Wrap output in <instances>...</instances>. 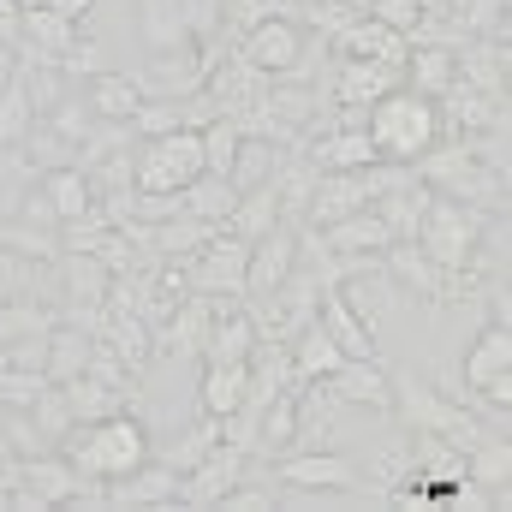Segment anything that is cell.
Here are the masks:
<instances>
[{"label": "cell", "instance_id": "obj_1", "mask_svg": "<svg viewBox=\"0 0 512 512\" xmlns=\"http://www.w3.org/2000/svg\"><path fill=\"white\" fill-rule=\"evenodd\" d=\"M364 131H370L376 155L393 161V167L423 161V155L447 137V126H441V102L423 96V90H411V84H393L387 96H376V102L364 108Z\"/></svg>", "mask_w": 512, "mask_h": 512}, {"label": "cell", "instance_id": "obj_2", "mask_svg": "<svg viewBox=\"0 0 512 512\" xmlns=\"http://www.w3.org/2000/svg\"><path fill=\"white\" fill-rule=\"evenodd\" d=\"M60 453H66V465H72L84 483H114V477L137 471L155 447H149V429H143L131 411H114V417L84 423V429L72 423L66 441H60Z\"/></svg>", "mask_w": 512, "mask_h": 512}, {"label": "cell", "instance_id": "obj_3", "mask_svg": "<svg viewBox=\"0 0 512 512\" xmlns=\"http://www.w3.org/2000/svg\"><path fill=\"white\" fill-rule=\"evenodd\" d=\"M483 227H489V209H471L459 197H435L429 191L411 239L423 245V256H435L441 268H471L477 262V245H483Z\"/></svg>", "mask_w": 512, "mask_h": 512}, {"label": "cell", "instance_id": "obj_4", "mask_svg": "<svg viewBox=\"0 0 512 512\" xmlns=\"http://www.w3.org/2000/svg\"><path fill=\"white\" fill-rule=\"evenodd\" d=\"M393 411H405V423L411 429H429V435H441V441H453V447H477V441H489V429L477 423V411H465V405H453L447 393H429L423 382H411L405 370L393 376Z\"/></svg>", "mask_w": 512, "mask_h": 512}, {"label": "cell", "instance_id": "obj_5", "mask_svg": "<svg viewBox=\"0 0 512 512\" xmlns=\"http://www.w3.org/2000/svg\"><path fill=\"white\" fill-rule=\"evenodd\" d=\"M322 286H328V280H322L316 268L298 262L268 298H256V310H251L256 316V340H280V346H286L298 328H310V322H316V304H322Z\"/></svg>", "mask_w": 512, "mask_h": 512}, {"label": "cell", "instance_id": "obj_6", "mask_svg": "<svg viewBox=\"0 0 512 512\" xmlns=\"http://www.w3.org/2000/svg\"><path fill=\"white\" fill-rule=\"evenodd\" d=\"M268 477L280 489H316V495H358L364 477L352 471V459H340L334 447H292V453H274Z\"/></svg>", "mask_w": 512, "mask_h": 512}, {"label": "cell", "instance_id": "obj_7", "mask_svg": "<svg viewBox=\"0 0 512 512\" xmlns=\"http://www.w3.org/2000/svg\"><path fill=\"white\" fill-rule=\"evenodd\" d=\"M245 262H251V239L215 227V239L197 256H185V286L203 298H245Z\"/></svg>", "mask_w": 512, "mask_h": 512}, {"label": "cell", "instance_id": "obj_8", "mask_svg": "<svg viewBox=\"0 0 512 512\" xmlns=\"http://www.w3.org/2000/svg\"><path fill=\"white\" fill-rule=\"evenodd\" d=\"M209 66H215V54H209L203 42H185V48L149 54V66H143V72H131V78H137V90H143V96H155V102H191V96H203Z\"/></svg>", "mask_w": 512, "mask_h": 512}, {"label": "cell", "instance_id": "obj_9", "mask_svg": "<svg viewBox=\"0 0 512 512\" xmlns=\"http://www.w3.org/2000/svg\"><path fill=\"white\" fill-rule=\"evenodd\" d=\"M239 54L251 60L256 72H268V78H292L304 66V24H292L280 12H256L251 24H245Z\"/></svg>", "mask_w": 512, "mask_h": 512}, {"label": "cell", "instance_id": "obj_10", "mask_svg": "<svg viewBox=\"0 0 512 512\" xmlns=\"http://www.w3.org/2000/svg\"><path fill=\"white\" fill-rule=\"evenodd\" d=\"M245 459H251V453H239V447L215 441V447H209V453H203V459L179 477V507H221V495H227V489L251 471Z\"/></svg>", "mask_w": 512, "mask_h": 512}, {"label": "cell", "instance_id": "obj_11", "mask_svg": "<svg viewBox=\"0 0 512 512\" xmlns=\"http://www.w3.org/2000/svg\"><path fill=\"white\" fill-rule=\"evenodd\" d=\"M328 393H334L346 411L387 417V411H393V370H387L382 358H346V364L328 376Z\"/></svg>", "mask_w": 512, "mask_h": 512}, {"label": "cell", "instance_id": "obj_12", "mask_svg": "<svg viewBox=\"0 0 512 512\" xmlns=\"http://www.w3.org/2000/svg\"><path fill=\"white\" fill-rule=\"evenodd\" d=\"M316 328L346 352V358H382V346H376V328L352 310V298L340 292V286H322V304H316Z\"/></svg>", "mask_w": 512, "mask_h": 512}, {"label": "cell", "instance_id": "obj_13", "mask_svg": "<svg viewBox=\"0 0 512 512\" xmlns=\"http://www.w3.org/2000/svg\"><path fill=\"white\" fill-rule=\"evenodd\" d=\"M393 84H405V72L393 60H358V54H340V72L328 84V96L352 114V108H370L376 96H387Z\"/></svg>", "mask_w": 512, "mask_h": 512}, {"label": "cell", "instance_id": "obj_14", "mask_svg": "<svg viewBox=\"0 0 512 512\" xmlns=\"http://www.w3.org/2000/svg\"><path fill=\"white\" fill-rule=\"evenodd\" d=\"M298 268V227H274L251 245V262H245V298H268L286 274Z\"/></svg>", "mask_w": 512, "mask_h": 512}, {"label": "cell", "instance_id": "obj_15", "mask_svg": "<svg viewBox=\"0 0 512 512\" xmlns=\"http://www.w3.org/2000/svg\"><path fill=\"white\" fill-rule=\"evenodd\" d=\"M376 161L382 155H376V143H370L364 126H328V131H316V143H310V167H322V173H364Z\"/></svg>", "mask_w": 512, "mask_h": 512}, {"label": "cell", "instance_id": "obj_16", "mask_svg": "<svg viewBox=\"0 0 512 512\" xmlns=\"http://www.w3.org/2000/svg\"><path fill=\"white\" fill-rule=\"evenodd\" d=\"M316 245L328 256H382L393 245V227H387L376 209H352L346 221H334V227H322L316 233Z\"/></svg>", "mask_w": 512, "mask_h": 512}, {"label": "cell", "instance_id": "obj_17", "mask_svg": "<svg viewBox=\"0 0 512 512\" xmlns=\"http://www.w3.org/2000/svg\"><path fill=\"white\" fill-rule=\"evenodd\" d=\"M405 84L411 90H423V96H447L453 84H459V60H453V48L447 42H405Z\"/></svg>", "mask_w": 512, "mask_h": 512}, {"label": "cell", "instance_id": "obj_18", "mask_svg": "<svg viewBox=\"0 0 512 512\" xmlns=\"http://www.w3.org/2000/svg\"><path fill=\"white\" fill-rule=\"evenodd\" d=\"M507 370H512V328L507 322H489V328L477 334V346L465 352L459 382L471 387V393H483V387L495 382V376H507Z\"/></svg>", "mask_w": 512, "mask_h": 512}, {"label": "cell", "instance_id": "obj_19", "mask_svg": "<svg viewBox=\"0 0 512 512\" xmlns=\"http://www.w3.org/2000/svg\"><path fill=\"white\" fill-rule=\"evenodd\" d=\"M256 346V316L251 310H215L209 340H203V364H245Z\"/></svg>", "mask_w": 512, "mask_h": 512}, {"label": "cell", "instance_id": "obj_20", "mask_svg": "<svg viewBox=\"0 0 512 512\" xmlns=\"http://www.w3.org/2000/svg\"><path fill=\"white\" fill-rule=\"evenodd\" d=\"M286 352H292V376H298V387H310V382H328L340 364H346V352L310 322V328H298L292 340H286Z\"/></svg>", "mask_w": 512, "mask_h": 512}, {"label": "cell", "instance_id": "obj_21", "mask_svg": "<svg viewBox=\"0 0 512 512\" xmlns=\"http://www.w3.org/2000/svg\"><path fill=\"white\" fill-rule=\"evenodd\" d=\"M286 143H274V137H239V155H233V167H227V179H233V191H256V185H268L280 167H286Z\"/></svg>", "mask_w": 512, "mask_h": 512}, {"label": "cell", "instance_id": "obj_22", "mask_svg": "<svg viewBox=\"0 0 512 512\" xmlns=\"http://www.w3.org/2000/svg\"><path fill=\"white\" fill-rule=\"evenodd\" d=\"M251 399V370L245 364H209L203 387H197V411L203 417H233Z\"/></svg>", "mask_w": 512, "mask_h": 512}, {"label": "cell", "instance_id": "obj_23", "mask_svg": "<svg viewBox=\"0 0 512 512\" xmlns=\"http://www.w3.org/2000/svg\"><path fill=\"white\" fill-rule=\"evenodd\" d=\"M137 24H143L149 54H167V48L197 42V36H191V18H185V6H179V0H137Z\"/></svg>", "mask_w": 512, "mask_h": 512}, {"label": "cell", "instance_id": "obj_24", "mask_svg": "<svg viewBox=\"0 0 512 512\" xmlns=\"http://www.w3.org/2000/svg\"><path fill=\"white\" fill-rule=\"evenodd\" d=\"M42 197H48V209H54L60 227L96 209V191H90V173H84V167H54V173H42Z\"/></svg>", "mask_w": 512, "mask_h": 512}, {"label": "cell", "instance_id": "obj_25", "mask_svg": "<svg viewBox=\"0 0 512 512\" xmlns=\"http://www.w3.org/2000/svg\"><path fill=\"white\" fill-rule=\"evenodd\" d=\"M179 197H185V215L215 221V227H227V215L239 209V191H233V179H227V173H197Z\"/></svg>", "mask_w": 512, "mask_h": 512}, {"label": "cell", "instance_id": "obj_26", "mask_svg": "<svg viewBox=\"0 0 512 512\" xmlns=\"http://www.w3.org/2000/svg\"><path fill=\"white\" fill-rule=\"evenodd\" d=\"M84 102H90V114H96V120H131V114H137V102H143V90H137V78H131V72H114V66H108V72H96V78H90V96H84Z\"/></svg>", "mask_w": 512, "mask_h": 512}, {"label": "cell", "instance_id": "obj_27", "mask_svg": "<svg viewBox=\"0 0 512 512\" xmlns=\"http://www.w3.org/2000/svg\"><path fill=\"white\" fill-rule=\"evenodd\" d=\"M411 453H417L411 477H423V483H459V477H465V447H453V441H441V435H429V429H417Z\"/></svg>", "mask_w": 512, "mask_h": 512}, {"label": "cell", "instance_id": "obj_28", "mask_svg": "<svg viewBox=\"0 0 512 512\" xmlns=\"http://www.w3.org/2000/svg\"><path fill=\"white\" fill-rule=\"evenodd\" d=\"M60 393H66V405H72V417H78V423L114 417V411H126V399H131V393L96 382V376H72V382H60Z\"/></svg>", "mask_w": 512, "mask_h": 512}, {"label": "cell", "instance_id": "obj_29", "mask_svg": "<svg viewBox=\"0 0 512 512\" xmlns=\"http://www.w3.org/2000/svg\"><path fill=\"white\" fill-rule=\"evenodd\" d=\"M30 126H36V102H30V90H24V78L12 66L6 84H0V149H18Z\"/></svg>", "mask_w": 512, "mask_h": 512}, {"label": "cell", "instance_id": "obj_30", "mask_svg": "<svg viewBox=\"0 0 512 512\" xmlns=\"http://www.w3.org/2000/svg\"><path fill=\"white\" fill-rule=\"evenodd\" d=\"M465 477L471 483H483V489H512V447H507V435L495 441H477L471 453H465Z\"/></svg>", "mask_w": 512, "mask_h": 512}, {"label": "cell", "instance_id": "obj_31", "mask_svg": "<svg viewBox=\"0 0 512 512\" xmlns=\"http://www.w3.org/2000/svg\"><path fill=\"white\" fill-rule=\"evenodd\" d=\"M370 6V18L387 24V30H399V36H411L417 30V18H423V0H364Z\"/></svg>", "mask_w": 512, "mask_h": 512}, {"label": "cell", "instance_id": "obj_32", "mask_svg": "<svg viewBox=\"0 0 512 512\" xmlns=\"http://www.w3.org/2000/svg\"><path fill=\"white\" fill-rule=\"evenodd\" d=\"M18 18H24V0H0V42L18 48Z\"/></svg>", "mask_w": 512, "mask_h": 512}, {"label": "cell", "instance_id": "obj_33", "mask_svg": "<svg viewBox=\"0 0 512 512\" xmlns=\"http://www.w3.org/2000/svg\"><path fill=\"white\" fill-rule=\"evenodd\" d=\"M42 6H54V12H66V18H78V24H84V12H90L96 0H42Z\"/></svg>", "mask_w": 512, "mask_h": 512}]
</instances>
